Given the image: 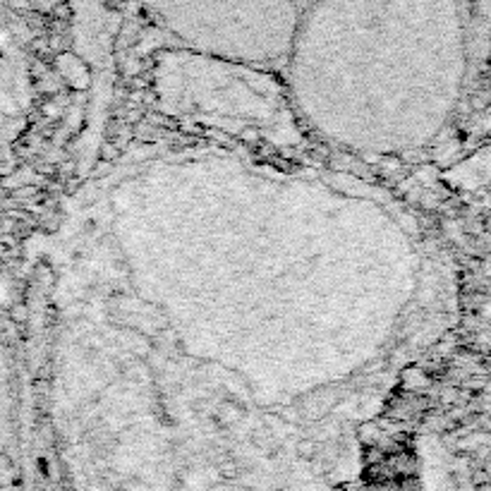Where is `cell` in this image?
Instances as JSON below:
<instances>
[{
	"mask_svg": "<svg viewBox=\"0 0 491 491\" xmlns=\"http://www.w3.org/2000/svg\"><path fill=\"white\" fill-rule=\"evenodd\" d=\"M163 113L242 139L292 144L297 120L281 81L218 53L175 51L154 67Z\"/></svg>",
	"mask_w": 491,
	"mask_h": 491,
	"instance_id": "1",
	"label": "cell"
},
{
	"mask_svg": "<svg viewBox=\"0 0 491 491\" xmlns=\"http://www.w3.org/2000/svg\"><path fill=\"white\" fill-rule=\"evenodd\" d=\"M24 3L34 5V8L41 10V12H51V10H56L58 5L63 3V0H24Z\"/></svg>",
	"mask_w": 491,
	"mask_h": 491,
	"instance_id": "2",
	"label": "cell"
}]
</instances>
